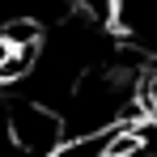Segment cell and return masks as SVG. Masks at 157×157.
<instances>
[{"label": "cell", "mask_w": 157, "mask_h": 157, "mask_svg": "<svg viewBox=\"0 0 157 157\" xmlns=\"http://www.w3.org/2000/svg\"><path fill=\"white\" fill-rule=\"evenodd\" d=\"M4 115V128L13 136L17 153L21 157H59V149L68 144V132H64V115L51 110L47 102H13L0 110Z\"/></svg>", "instance_id": "cell-1"}]
</instances>
